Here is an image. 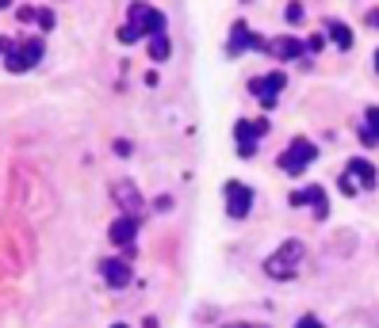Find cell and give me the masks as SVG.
<instances>
[{
	"label": "cell",
	"instance_id": "6da1fadb",
	"mask_svg": "<svg viewBox=\"0 0 379 328\" xmlns=\"http://www.w3.org/2000/svg\"><path fill=\"white\" fill-rule=\"evenodd\" d=\"M303 264H306L303 241H284L269 260H264V271H269V278H295L303 271Z\"/></svg>",
	"mask_w": 379,
	"mask_h": 328
},
{
	"label": "cell",
	"instance_id": "7a4b0ae2",
	"mask_svg": "<svg viewBox=\"0 0 379 328\" xmlns=\"http://www.w3.org/2000/svg\"><path fill=\"white\" fill-rule=\"evenodd\" d=\"M46 54V43L43 38H23V43H12V38H4V65L8 73H27L35 69L38 61H43Z\"/></svg>",
	"mask_w": 379,
	"mask_h": 328
},
{
	"label": "cell",
	"instance_id": "3957f363",
	"mask_svg": "<svg viewBox=\"0 0 379 328\" xmlns=\"http://www.w3.org/2000/svg\"><path fill=\"white\" fill-rule=\"evenodd\" d=\"M314 161H318V145H314L310 137H295V142L280 153L276 164H280V172H287V176H299V172H306Z\"/></svg>",
	"mask_w": 379,
	"mask_h": 328
},
{
	"label": "cell",
	"instance_id": "277c9868",
	"mask_svg": "<svg viewBox=\"0 0 379 328\" xmlns=\"http://www.w3.org/2000/svg\"><path fill=\"white\" fill-rule=\"evenodd\" d=\"M269 43H272V38L253 35V31H249V23H245V20H238V23L230 27V46H227V54H230V57H238V54H245V50H261V54H269Z\"/></svg>",
	"mask_w": 379,
	"mask_h": 328
},
{
	"label": "cell",
	"instance_id": "5b68a950",
	"mask_svg": "<svg viewBox=\"0 0 379 328\" xmlns=\"http://www.w3.org/2000/svg\"><path fill=\"white\" fill-rule=\"evenodd\" d=\"M131 23L142 31L146 38H157V35H165V12H157V8H150V4H142V0H134L131 4Z\"/></svg>",
	"mask_w": 379,
	"mask_h": 328
},
{
	"label": "cell",
	"instance_id": "8992f818",
	"mask_svg": "<svg viewBox=\"0 0 379 328\" xmlns=\"http://www.w3.org/2000/svg\"><path fill=\"white\" fill-rule=\"evenodd\" d=\"M108 237H111V244H115V248H123V252H127L123 260H134V237H138V214H119L115 221H111Z\"/></svg>",
	"mask_w": 379,
	"mask_h": 328
},
{
	"label": "cell",
	"instance_id": "52a82bcc",
	"mask_svg": "<svg viewBox=\"0 0 379 328\" xmlns=\"http://www.w3.org/2000/svg\"><path fill=\"white\" fill-rule=\"evenodd\" d=\"M264 134H269V119H257V122L238 119V122H234V142H238L241 157H253V153H257V137H264Z\"/></svg>",
	"mask_w": 379,
	"mask_h": 328
},
{
	"label": "cell",
	"instance_id": "ba28073f",
	"mask_svg": "<svg viewBox=\"0 0 379 328\" xmlns=\"http://www.w3.org/2000/svg\"><path fill=\"white\" fill-rule=\"evenodd\" d=\"M284 84H287L284 73H269V77H253V80H249V92L261 100L264 111H272V107H276V96L284 92Z\"/></svg>",
	"mask_w": 379,
	"mask_h": 328
},
{
	"label": "cell",
	"instance_id": "9c48e42d",
	"mask_svg": "<svg viewBox=\"0 0 379 328\" xmlns=\"http://www.w3.org/2000/svg\"><path fill=\"white\" fill-rule=\"evenodd\" d=\"M222 191H227V214H230L234 221L249 218V210H253V187H249V184H238V179H230Z\"/></svg>",
	"mask_w": 379,
	"mask_h": 328
},
{
	"label": "cell",
	"instance_id": "30bf717a",
	"mask_svg": "<svg viewBox=\"0 0 379 328\" xmlns=\"http://www.w3.org/2000/svg\"><path fill=\"white\" fill-rule=\"evenodd\" d=\"M111 195L119 199L123 214H142V210H146V199L138 195V187H134L131 179H119V184H111Z\"/></svg>",
	"mask_w": 379,
	"mask_h": 328
},
{
	"label": "cell",
	"instance_id": "8fae6325",
	"mask_svg": "<svg viewBox=\"0 0 379 328\" xmlns=\"http://www.w3.org/2000/svg\"><path fill=\"white\" fill-rule=\"evenodd\" d=\"M100 275L108 278L111 290H123V286H131V260H100Z\"/></svg>",
	"mask_w": 379,
	"mask_h": 328
},
{
	"label": "cell",
	"instance_id": "7c38bea8",
	"mask_svg": "<svg viewBox=\"0 0 379 328\" xmlns=\"http://www.w3.org/2000/svg\"><path fill=\"white\" fill-rule=\"evenodd\" d=\"M345 176H352L360 187H364V191H372V187L379 184V176H376V164L368 161V157H352L349 164H345Z\"/></svg>",
	"mask_w": 379,
	"mask_h": 328
},
{
	"label": "cell",
	"instance_id": "4fadbf2b",
	"mask_svg": "<svg viewBox=\"0 0 379 328\" xmlns=\"http://www.w3.org/2000/svg\"><path fill=\"white\" fill-rule=\"evenodd\" d=\"M303 50H306V43H299V38H292V35H280L269 43V54L280 57V61H295V57H303Z\"/></svg>",
	"mask_w": 379,
	"mask_h": 328
},
{
	"label": "cell",
	"instance_id": "5bb4252c",
	"mask_svg": "<svg viewBox=\"0 0 379 328\" xmlns=\"http://www.w3.org/2000/svg\"><path fill=\"white\" fill-rule=\"evenodd\" d=\"M326 35L334 38L337 50H352V27H349V23H341V20H326Z\"/></svg>",
	"mask_w": 379,
	"mask_h": 328
},
{
	"label": "cell",
	"instance_id": "9a60e30c",
	"mask_svg": "<svg viewBox=\"0 0 379 328\" xmlns=\"http://www.w3.org/2000/svg\"><path fill=\"white\" fill-rule=\"evenodd\" d=\"M326 202V187L310 184V187H299V191L292 195V207H322Z\"/></svg>",
	"mask_w": 379,
	"mask_h": 328
},
{
	"label": "cell",
	"instance_id": "2e32d148",
	"mask_svg": "<svg viewBox=\"0 0 379 328\" xmlns=\"http://www.w3.org/2000/svg\"><path fill=\"white\" fill-rule=\"evenodd\" d=\"M360 142L364 145H379V107L364 111V130H360Z\"/></svg>",
	"mask_w": 379,
	"mask_h": 328
},
{
	"label": "cell",
	"instance_id": "e0dca14e",
	"mask_svg": "<svg viewBox=\"0 0 379 328\" xmlns=\"http://www.w3.org/2000/svg\"><path fill=\"white\" fill-rule=\"evenodd\" d=\"M173 54V43H169L165 35H157V38H150V57L153 61H165V57Z\"/></svg>",
	"mask_w": 379,
	"mask_h": 328
},
{
	"label": "cell",
	"instance_id": "ac0fdd59",
	"mask_svg": "<svg viewBox=\"0 0 379 328\" xmlns=\"http://www.w3.org/2000/svg\"><path fill=\"white\" fill-rule=\"evenodd\" d=\"M115 38H119V43H123V46H134V43H138V38H146V35H142V31L134 27V23H123Z\"/></svg>",
	"mask_w": 379,
	"mask_h": 328
},
{
	"label": "cell",
	"instance_id": "d6986e66",
	"mask_svg": "<svg viewBox=\"0 0 379 328\" xmlns=\"http://www.w3.org/2000/svg\"><path fill=\"white\" fill-rule=\"evenodd\" d=\"M284 20H287V23H303V20H306V8L299 4V0H292V4L284 8Z\"/></svg>",
	"mask_w": 379,
	"mask_h": 328
},
{
	"label": "cell",
	"instance_id": "ffe728a7",
	"mask_svg": "<svg viewBox=\"0 0 379 328\" xmlns=\"http://www.w3.org/2000/svg\"><path fill=\"white\" fill-rule=\"evenodd\" d=\"M54 23H58V15H54L50 8H38V27H43V31H54Z\"/></svg>",
	"mask_w": 379,
	"mask_h": 328
},
{
	"label": "cell",
	"instance_id": "44dd1931",
	"mask_svg": "<svg viewBox=\"0 0 379 328\" xmlns=\"http://www.w3.org/2000/svg\"><path fill=\"white\" fill-rule=\"evenodd\" d=\"M337 187H341L345 195H357V179H352V176H341V179H337Z\"/></svg>",
	"mask_w": 379,
	"mask_h": 328
},
{
	"label": "cell",
	"instance_id": "7402d4cb",
	"mask_svg": "<svg viewBox=\"0 0 379 328\" xmlns=\"http://www.w3.org/2000/svg\"><path fill=\"white\" fill-rule=\"evenodd\" d=\"M15 15H20V20H23V23H31V20H38V8H31V4H23V8H20V12H15Z\"/></svg>",
	"mask_w": 379,
	"mask_h": 328
},
{
	"label": "cell",
	"instance_id": "603a6c76",
	"mask_svg": "<svg viewBox=\"0 0 379 328\" xmlns=\"http://www.w3.org/2000/svg\"><path fill=\"white\" fill-rule=\"evenodd\" d=\"M322 46H326V38H322V35H310V38H306V50H310V54H318Z\"/></svg>",
	"mask_w": 379,
	"mask_h": 328
},
{
	"label": "cell",
	"instance_id": "cb8c5ba5",
	"mask_svg": "<svg viewBox=\"0 0 379 328\" xmlns=\"http://www.w3.org/2000/svg\"><path fill=\"white\" fill-rule=\"evenodd\" d=\"M295 328H322V321H318V317H299Z\"/></svg>",
	"mask_w": 379,
	"mask_h": 328
},
{
	"label": "cell",
	"instance_id": "d4e9b609",
	"mask_svg": "<svg viewBox=\"0 0 379 328\" xmlns=\"http://www.w3.org/2000/svg\"><path fill=\"white\" fill-rule=\"evenodd\" d=\"M222 328H272V325H257V321H234V325H222Z\"/></svg>",
	"mask_w": 379,
	"mask_h": 328
},
{
	"label": "cell",
	"instance_id": "484cf974",
	"mask_svg": "<svg viewBox=\"0 0 379 328\" xmlns=\"http://www.w3.org/2000/svg\"><path fill=\"white\" fill-rule=\"evenodd\" d=\"M368 23H372V27H379V8H376V12H368Z\"/></svg>",
	"mask_w": 379,
	"mask_h": 328
},
{
	"label": "cell",
	"instance_id": "4316f807",
	"mask_svg": "<svg viewBox=\"0 0 379 328\" xmlns=\"http://www.w3.org/2000/svg\"><path fill=\"white\" fill-rule=\"evenodd\" d=\"M142 328H157V321H153V317H146V321H142Z\"/></svg>",
	"mask_w": 379,
	"mask_h": 328
},
{
	"label": "cell",
	"instance_id": "83f0119b",
	"mask_svg": "<svg viewBox=\"0 0 379 328\" xmlns=\"http://www.w3.org/2000/svg\"><path fill=\"white\" fill-rule=\"evenodd\" d=\"M376 73H379V50H376Z\"/></svg>",
	"mask_w": 379,
	"mask_h": 328
},
{
	"label": "cell",
	"instance_id": "f1b7e54d",
	"mask_svg": "<svg viewBox=\"0 0 379 328\" xmlns=\"http://www.w3.org/2000/svg\"><path fill=\"white\" fill-rule=\"evenodd\" d=\"M111 328H127V325H111Z\"/></svg>",
	"mask_w": 379,
	"mask_h": 328
}]
</instances>
